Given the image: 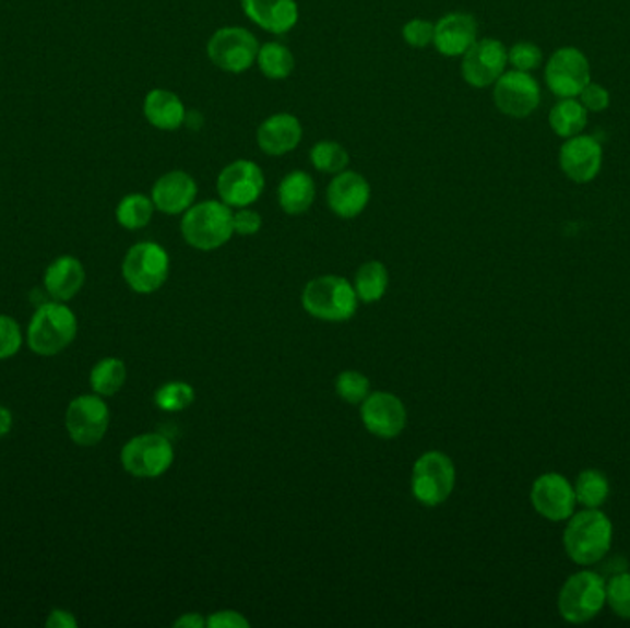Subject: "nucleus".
<instances>
[{"instance_id": "nucleus-31", "label": "nucleus", "mask_w": 630, "mask_h": 628, "mask_svg": "<svg viewBox=\"0 0 630 628\" xmlns=\"http://www.w3.org/2000/svg\"><path fill=\"white\" fill-rule=\"evenodd\" d=\"M573 490H575L578 503H581L584 509H599L608 499L610 483L599 470H583L575 479Z\"/></svg>"}, {"instance_id": "nucleus-25", "label": "nucleus", "mask_w": 630, "mask_h": 628, "mask_svg": "<svg viewBox=\"0 0 630 628\" xmlns=\"http://www.w3.org/2000/svg\"><path fill=\"white\" fill-rule=\"evenodd\" d=\"M278 205L289 216L310 211L316 201V181L305 170H294L281 179L277 188Z\"/></svg>"}, {"instance_id": "nucleus-34", "label": "nucleus", "mask_w": 630, "mask_h": 628, "mask_svg": "<svg viewBox=\"0 0 630 628\" xmlns=\"http://www.w3.org/2000/svg\"><path fill=\"white\" fill-rule=\"evenodd\" d=\"M336 391L348 404H361L371 394V382L358 370H345L337 376Z\"/></svg>"}, {"instance_id": "nucleus-11", "label": "nucleus", "mask_w": 630, "mask_h": 628, "mask_svg": "<svg viewBox=\"0 0 630 628\" xmlns=\"http://www.w3.org/2000/svg\"><path fill=\"white\" fill-rule=\"evenodd\" d=\"M265 176L254 161H233L219 171L216 190L219 200L230 209L251 206L264 194Z\"/></svg>"}, {"instance_id": "nucleus-8", "label": "nucleus", "mask_w": 630, "mask_h": 628, "mask_svg": "<svg viewBox=\"0 0 630 628\" xmlns=\"http://www.w3.org/2000/svg\"><path fill=\"white\" fill-rule=\"evenodd\" d=\"M455 487V466L442 452H426L413 466L412 490L418 503L437 507L444 503Z\"/></svg>"}, {"instance_id": "nucleus-12", "label": "nucleus", "mask_w": 630, "mask_h": 628, "mask_svg": "<svg viewBox=\"0 0 630 628\" xmlns=\"http://www.w3.org/2000/svg\"><path fill=\"white\" fill-rule=\"evenodd\" d=\"M546 83L559 98H575L590 83V63L581 50L560 48L546 66Z\"/></svg>"}, {"instance_id": "nucleus-22", "label": "nucleus", "mask_w": 630, "mask_h": 628, "mask_svg": "<svg viewBox=\"0 0 630 628\" xmlns=\"http://www.w3.org/2000/svg\"><path fill=\"white\" fill-rule=\"evenodd\" d=\"M240 4L251 23L273 36H284L299 23L295 0H240Z\"/></svg>"}, {"instance_id": "nucleus-32", "label": "nucleus", "mask_w": 630, "mask_h": 628, "mask_svg": "<svg viewBox=\"0 0 630 628\" xmlns=\"http://www.w3.org/2000/svg\"><path fill=\"white\" fill-rule=\"evenodd\" d=\"M310 163L321 174L336 176L340 171L347 170L350 163L347 147L336 141H319L310 147Z\"/></svg>"}, {"instance_id": "nucleus-41", "label": "nucleus", "mask_w": 630, "mask_h": 628, "mask_svg": "<svg viewBox=\"0 0 630 628\" xmlns=\"http://www.w3.org/2000/svg\"><path fill=\"white\" fill-rule=\"evenodd\" d=\"M206 627L211 628H249V621L242 614L235 611L216 612L206 619Z\"/></svg>"}, {"instance_id": "nucleus-3", "label": "nucleus", "mask_w": 630, "mask_h": 628, "mask_svg": "<svg viewBox=\"0 0 630 628\" xmlns=\"http://www.w3.org/2000/svg\"><path fill=\"white\" fill-rule=\"evenodd\" d=\"M233 209L224 201L206 200L194 203L181 220L185 241L200 251H214L235 235Z\"/></svg>"}, {"instance_id": "nucleus-37", "label": "nucleus", "mask_w": 630, "mask_h": 628, "mask_svg": "<svg viewBox=\"0 0 630 628\" xmlns=\"http://www.w3.org/2000/svg\"><path fill=\"white\" fill-rule=\"evenodd\" d=\"M507 59L514 67V71L530 72L543 66L544 56L535 43L522 42L511 47L507 52Z\"/></svg>"}, {"instance_id": "nucleus-29", "label": "nucleus", "mask_w": 630, "mask_h": 628, "mask_svg": "<svg viewBox=\"0 0 630 628\" xmlns=\"http://www.w3.org/2000/svg\"><path fill=\"white\" fill-rule=\"evenodd\" d=\"M388 268L378 260H371V262L361 265L354 276V289H356L358 299L364 300V303H377V300L382 299L388 292Z\"/></svg>"}, {"instance_id": "nucleus-43", "label": "nucleus", "mask_w": 630, "mask_h": 628, "mask_svg": "<svg viewBox=\"0 0 630 628\" xmlns=\"http://www.w3.org/2000/svg\"><path fill=\"white\" fill-rule=\"evenodd\" d=\"M176 628H203L206 627V619L200 616V614H185L183 617H179L176 623H174Z\"/></svg>"}, {"instance_id": "nucleus-15", "label": "nucleus", "mask_w": 630, "mask_h": 628, "mask_svg": "<svg viewBox=\"0 0 630 628\" xmlns=\"http://www.w3.org/2000/svg\"><path fill=\"white\" fill-rule=\"evenodd\" d=\"M495 104L507 117H530L540 106V85L530 72H503L495 83Z\"/></svg>"}, {"instance_id": "nucleus-2", "label": "nucleus", "mask_w": 630, "mask_h": 628, "mask_svg": "<svg viewBox=\"0 0 630 628\" xmlns=\"http://www.w3.org/2000/svg\"><path fill=\"white\" fill-rule=\"evenodd\" d=\"M78 335V318L71 306L47 300L37 306L26 330V343L32 353L52 358L71 347Z\"/></svg>"}, {"instance_id": "nucleus-38", "label": "nucleus", "mask_w": 630, "mask_h": 628, "mask_svg": "<svg viewBox=\"0 0 630 628\" xmlns=\"http://www.w3.org/2000/svg\"><path fill=\"white\" fill-rule=\"evenodd\" d=\"M433 32H436V23H431L428 19H412L402 26L404 42L418 50H425L433 45Z\"/></svg>"}, {"instance_id": "nucleus-26", "label": "nucleus", "mask_w": 630, "mask_h": 628, "mask_svg": "<svg viewBox=\"0 0 630 628\" xmlns=\"http://www.w3.org/2000/svg\"><path fill=\"white\" fill-rule=\"evenodd\" d=\"M257 66L260 72L272 82H283L292 76L295 69L294 52L286 45L278 42L260 45Z\"/></svg>"}, {"instance_id": "nucleus-42", "label": "nucleus", "mask_w": 630, "mask_h": 628, "mask_svg": "<svg viewBox=\"0 0 630 628\" xmlns=\"http://www.w3.org/2000/svg\"><path fill=\"white\" fill-rule=\"evenodd\" d=\"M78 625L76 616L66 608H54L45 621L47 628H78Z\"/></svg>"}, {"instance_id": "nucleus-7", "label": "nucleus", "mask_w": 630, "mask_h": 628, "mask_svg": "<svg viewBox=\"0 0 630 628\" xmlns=\"http://www.w3.org/2000/svg\"><path fill=\"white\" fill-rule=\"evenodd\" d=\"M260 43L253 32L242 26H224L206 43V56L214 67L229 74H243L257 63Z\"/></svg>"}, {"instance_id": "nucleus-20", "label": "nucleus", "mask_w": 630, "mask_h": 628, "mask_svg": "<svg viewBox=\"0 0 630 628\" xmlns=\"http://www.w3.org/2000/svg\"><path fill=\"white\" fill-rule=\"evenodd\" d=\"M302 123L292 112H275L265 118L257 130L260 152L270 157H283L295 152L302 141Z\"/></svg>"}, {"instance_id": "nucleus-36", "label": "nucleus", "mask_w": 630, "mask_h": 628, "mask_svg": "<svg viewBox=\"0 0 630 628\" xmlns=\"http://www.w3.org/2000/svg\"><path fill=\"white\" fill-rule=\"evenodd\" d=\"M24 334L21 324L7 313H0V362L17 356L23 348Z\"/></svg>"}, {"instance_id": "nucleus-6", "label": "nucleus", "mask_w": 630, "mask_h": 628, "mask_svg": "<svg viewBox=\"0 0 630 628\" xmlns=\"http://www.w3.org/2000/svg\"><path fill=\"white\" fill-rule=\"evenodd\" d=\"M170 275V257L155 241H139L130 247L122 262V276L135 294H155Z\"/></svg>"}, {"instance_id": "nucleus-13", "label": "nucleus", "mask_w": 630, "mask_h": 628, "mask_svg": "<svg viewBox=\"0 0 630 628\" xmlns=\"http://www.w3.org/2000/svg\"><path fill=\"white\" fill-rule=\"evenodd\" d=\"M530 498L533 509L549 522H566L578 506L572 483L557 472L536 477Z\"/></svg>"}, {"instance_id": "nucleus-9", "label": "nucleus", "mask_w": 630, "mask_h": 628, "mask_svg": "<svg viewBox=\"0 0 630 628\" xmlns=\"http://www.w3.org/2000/svg\"><path fill=\"white\" fill-rule=\"evenodd\" d=\"M111 413L100 394H80L67 407L66 428L78 447H95L106 437Z\"/></svg>"}, {"instance_id": "nucleus-14", "label": "nucleus", "mask_w": 630, "mask_h": 628, "mask_svg": "<svg viewBox=\"0 0 630 628\" xmlns=\"http://www.w3.org/2000/svg\"><path fill=\"white\" fill-rule=\"evenodd\" d=\"M507 48L498 39H482L472 45L461 61V76L471 87L485 88L495 85L506 72Z\"/></svg>"}, {"instance_id": "nucleus-5", "label": "nucleus", "mask_w": 630, "mask_h": 628, "mask_svg": "<svg viewBox=\"0 0 630 628\" xmlns=\"http://www.w3.org/2000/svg\"><path fill=\"white\" fill-rule=\"evenodd\" d=\"M302 306L316 319L343 323L358 310V295L353 284L342 276H318L308 282L302 292Z\"/></svg>"}, {"instance_id": "nucleus-30", "label": "nucleus", "mask_w": 630, "mask_h": 628, "mask_svg": "<svg viewBox=\"0 0 630 628\" xmlns=\"http://www.w3.org/2000/svg\"><path fill=\"white\" fill-rule=\"evenodd\" d=\"M154 212L155 205L152 198L135 192V194L124 195L120 200L117 211H115V216H117L120 227H124L128 230H139L150 225L152 217H154Z\"/></svg>"}, {"instance_id": "nucleus-33", "label": "nucleus", "mask_w": 630, "mask_h": 628, "mask_svg": "<svg viewBox=\"0 0 630 628\" xmlns=\"http://www.w3.org/2000/svg\"><path fill=\"white\" fill-rule=\"evenodd\" d=\"M194 388L185 382L165 383L157 389L154 400L161 412L177 413L185 412L194 402Z\"/></svg>"}, {"instance_id": "nucleus-1", "label": "nucleus", "mask_w": 630, "mask_h": 628, "mask_svg": "<svg viewBox=\"0 0 630 628\" xmlns=\"http://www.w3.org/2000/svg\"><path fill=\"white\" fill-rule=\"evenodd\" d=\"M562 535L564 552L579 566H594L607 557L613 547L614 528L610 518L599 509L573 512L566 520Z\"/></svg>"}, {"instance_id": "nucleus-44", "label": "nucleus", "mask_w": 630, "mask_h": 628, "mask_svg": "<svg viewBox=\"0 0 630 628\" xmlns=\"http://www.w3.org/2000/svg\"><path fill=\"white\" fill-rule=\"evenodd\" d=\"M13 429V413L7 405H0V439H4Z\"/></svg>"}, {"instance_id": "nucleus-28", "label": "nucleus", "mask_w": 630, "mask_h": 628, "mask_svg": "<svg viewBox=\"0 0 630 628\" xmlns=\"http://www.w3.org/2000/svg\"><path fill=\"white\" fill-rule=\"evenodd\" d=\"M126 380H128V369H126L124 362L112 356L100 359L88 375V383L93 393L100 394L104 399L115 396L120 389L124 388Z\"/></svg>"}, {"instance_id": "nucleus-10", "label": "nucleus", "mask_w": 630, "mask_h": 628, "mask_svg": "<svg viewBox=\"0 0 630 628\" xmlns=\"http://www.w3.org/2000/svg\"><path fill=\"white\" fill-rule=\"evenodd\" d=\"M120 461L126 472L135 477H159L170 469L174 463V447L161 434L136 435L126 442Z\"/></svg>"}, {"instance_id": "nucleus-39", "label": "nucleus", "mask_w": 630, "mask_h": 628, "mask_svg": "<svg viewBox=\"0 0 630 628\" xmlns=\"http://www.w3.org/2000/svg\"><path fill=\"white\" fill-rule=\"evenodd\" d=\"M233 227H235L236 235L253 236L262 229V216L259 212L243 206L233 214Z\"/></svg>"}, {"instance_id": "nucleus-4", "label": "nucleus", "mask_w": 630, "mask_h": 628, "mask_svg": "<svg viewBox=\"0 0 630 628\" xmlns=\"http://www.w3.org/2000/svg\"><path fill=\"white\" fill-rule=\"evenodd\" d=\"M607 605V581L597 571L583 570L566 579L560 588L559 614L573 625H583L602 614Z\"/></svg>"}, {"instance_id": "nucleus-17", "label": "nucleus", "mask_w": 630, "mask_h": 628, "mask_svg": "<svg viewBox=\"0 0 630 628\" xmlns=\"http://www.w3.org/2000/svg\"><path fill=\"white\" fill-rule=\"evenodd\" d=\"M371 201V185L354 170H343L326 187V205L343 220H353L366 211Z\"/></svg>"}, {"instance_id": "nucleus-40", "label": "nucleus", "mask_w": 630, "mask_h": 628, "mask_svg": "<svg viewBox=\"0 0 630 628\" xmlns=\"http://www.w3.org/2000/svg\"><path fill=\"white\" fill-rule=\"evenodd\" d=\"M579 96H581V104L586 107V111H605L610 106V94H608L607 88L597 85V83H589Z\"/></svg>"}, {"instance_id": "nucleus-19", "label": "nucleus", "mask_w": 630, "mask_h": 628, "mask_svg": "<svg viewBox=\"0 0 630 628\" xmlns=\"http://www.w3.org/2000/svg\"><path fill=\"white\" fill-rule=\"evenodd\" d=\"M150 198L154 201L155 211L168 216L185 214L195 203L198 182L189 171H166L154 182Z\"/></svg>"}, {"instance_id": "nucleus-18", "label": "nucleus", "mask_w": 630, "mask_h": 628, "mask_svg": "<svg viewBox=\"0 0 630 628\" xmlns=\"http://www.w3.org/2000/svg\"><path fill=\"white\" fill-rule=\"evenodd\" d=\"M560 168L573 182L594 181L603 166V147L597 139L575 135L560 147Z\"/></svg>"}, {"instance_id": "nucleus-24", "label": "nucleus", "mask_w": 630, "mask_h": 628, "mask_svg": "<svg viewBox=\"0 0 630 628\" xmlns=\"http://www.w3.org/2000/svg\"><path fill=\"white\" fill-rule=\"evenodd\" d=\"M147 123L155 130L176 131L183 128L187 120V107L174 91L152 88L142 106Z\"/></svg>"}, {"instance_id": "nucleus-27", "label": "nucleus", "mask_w": 630, "mask_h": 628, "mask_svg": "<svg viewBox=\"0 0 630 628\" xmlns=\"http://www.w3.org/2000/svg\"><path fill=\"white\" fill-rule=\"evenodd\" d=\"M589 122V111L575 98H564L549 112V126L562 139L581 135Z\"/></svg>"}, {"instance_id": "nucleus-21", "label": "nucleus", "mask_w": 630, "mask_h": 628, "mask_svg": "<svg viewBox=\"0 0 630 628\" xmlns=\"http://www.w3.org/2000/svg\"><path fill=\"white\" fill-rule=\"evenodd\" d=\"M477 42V21L465 12L442 15L436 23L433 47L444 58H460Z\"/></svg>"}, {"instance_id": "nucleus-35", "label": "nucleus", "mask_w": 630, "mask_h": 628, "mask_svg": "<svg viewBox=\"0 0 630 628\" xmlns=\"http://www.w3.org/2000/svg\"><path fill=\"white\" fill-rule=\"evenodd\" d=\"M607 605L616 616L630 619V573L619 571L607 581Z\"/></svg>"}, {"instance_id": "nucleus-23", "label": "nucleus", "mask_w": 630, "mask_h": 628, "mask_svg": "<svg viewBox=\"0 0 630 628\" xmlns=\"http://www.w3.org/2000/svg\"><path fill=\"white\" fill-rule=\"evenodd\" d=\"M87 273L82 262L72 254L54 259L43 275V286L48 297L59 303H69L82 292Z\"/></svg>"}, {"instance_id": "nucleus-16", "label": "nucleus", "mask_w": 630, "mask_h": 628, "mask_svg": "<svg viewBox=\"0 0 630 628\" xmlns=\"http://www.w3.org/2000/svg\"><path fill=\"white\" fill-rule=\"evenodd\" d=\"M361 420L375 437L395 439L406 428V407L395 394L378 391L361 402Z\"/></svg>"}]
</instances>
